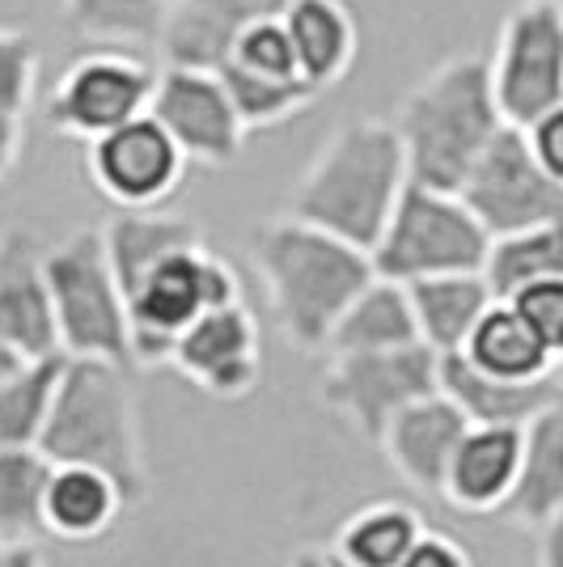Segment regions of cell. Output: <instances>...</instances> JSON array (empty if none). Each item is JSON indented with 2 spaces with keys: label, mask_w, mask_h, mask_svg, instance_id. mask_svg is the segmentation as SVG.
I'll list each match as a JSON object with an SVG mask.
<instances>
[{
  "label": "cell",
  "mask_w": 563,
  "mask_h": 567,
  "mask_svg": "<svg viewBox=\"0 0 563 567\" xmlns=\"http://www.w3.org/2000/svg\"><path fill=\"white\" fill-rule=\"evenodd\" d=\"M250 259L284 343L306 355L327 348L335 318L373 280L369 250L297 216L263 220L250 234Z\"/></svg>",
  "instance_id": "6da1fadb"
},
{
  "label": "cell",
  "mask_w": 563,
  "mask_h": 567,
  "mask_svg": "<svg viewBox=\"0 0 563 567\" xmlns=\"http://www.w3.org/2000/svg\"><path fill=\"white\" fill-rule=\"evenodd\" d=\"M34 450L48 462H76L102 471L123 496V508H141L153 492L144 457L141 406L123 378V364L69 355L51 399L48 424Z\"/></svg>",
  "instance_id": "7a4b0ae2"
},
{
  "label": "cell",
  "mask_w": 563,
  "mask_h": 567,
  "mask_svg": "<svg viewBox=\"0 0 563 567\" xmlns=\"http://www.w3.org/2000/svg\"><path fill=\"white\" fill-rule=\"evenodd\" d=\"M399 132L390 118H344L297 178L288 216L369 250L407 187Z\"/></svg>",
  "instance_id": "3957f363"
},
{
  "label": "cell",
  "mask_w": 563,
  "mask_h": 567,
  "mask_svg": "<svg viewBox=\"0 0 563 567\" xmlns=\"http://www.w3.org/2000/svg\"><path fill=\"white\" fill-rule=\"evenodd\" d=\"M390 123L399 132L407 178L420 187L458 190L474 157L504 127L488 81V55L458 51L441 60L407 90Z\"/></svg>",
  "instance_id": "277c9868"
},
{
  "label": "cell",
  "mask_w": 563,
  "mask_h": 567,
  "mask_svg": "<svg viewBox=\"0 0 563 567\" xmlns=\"http://www.w3.org/2000/svg\"><path fill=\"white\" fill-rule=\"evenodd\" d=\"M55 348L64 355L132 364L127 352V309L123 292L102 250L98 229H76L43 250Z\"/></svg>",
  "instance_id": "5b68a950"
},
{
  "label": "cell",
  "mask_w": 563,
  "mask_h": 567,
  "mask_svg": "<svg viewBox=\"0 0 563 567\" xmlns=\"http://www.w3.org/2000/svg\"><path fill=\"white\" fill-rule=\"evenodd\" d=\"M234 301H242V276L234 271V262L212 255L204 241L165 255L123 297L132 364H141V369L165 364L174 339L187 331L204 309L234 306Z\"/></svg>",
  "instance_id": "8992f818"
},
{
  "label": "cell",
  "mask_w": 563,
  "mask_h": 567,
  "mask_svg": "<svg viewBox=\"0 0 563 567\" xmlns=\"http://www.w3.org/2000/svg\"><path fill=\"white\" fill-rule=\"evenodd\" d=\"M483 250H488V234L458 199V190L407 183L386 229L369 246V262H373V276L411 284L423 276L479 271Z\"/></svg>",
  "instance_id": "52a82bcc"
},
{
  "label": "cell",
  "mask_w": 563,
  "mask_h": 567,
  "mask_svg": "<svg viewBox=\"0 0 563 567\" xmlns=\"http://www.w3.org/2000/svg\"><path fill=\"white\" fill-rule=\"evenodd\" d=\"M495 111L525 127L563 106V9L560 0H521L504 18L488 55Z\"/></svg>",
  "instance_id": "ba28073f"
},
{
  "label": "cell",
  "mask_w": 563,
  "mask_h": 567,
  "mask_svg": "<svg viewBox=\"0 0 563 567\" xmlns=\"http://www.w3.org/2000/svg\"><path fill=\"white\" fill-rule=\"evenodd\" d=\"M437 390V352L423 343L390 348V352L330 355L318 381V402L335 411L356 436L373 441L407 402Z\"/></svg>",
  "instance_id": "9c48e42d"
},
{
  "label": "cell",
  "mask_w": 563,
  "mask_h": 567,
  "mask_svg": "<svg viewBox=\"0 0 563 567\" xmlns=\"http://www.w3.org/2000/svg\"><path fill=\"white\" fill-rule=\"evenodd\" d=\"M458 199L483 225V234H516L534 225H560L563 178L530 157L521 127H500L488 148L474 157L467 178L458 183Z\"/></svg>",
  "instance_id": "30bf717a"
},
{
  "label": "cell",
  "mask_w": 563,
  "mask_h": 567,
  "mask_svg": "<svg viewBox=\"0 0 563 567\" xmlns=\"http://www.w3.org/2000/svg\"><path fill=\"white\" fill-rule=\"evenodd\" d=\"M157 72L127 48H90L60 72L48 97L51 132L69 141H98L111 127L149 111Z\"/></svg>",
  "instance_id": "8fae6325"
},
{
  "label": "cell",
  "mask_w": 563,
  "mask_h": 567,
  "mask_svg": "<svg viewBox=\"0 0 563 567\" xmlns=\"http://www.w3.org/2000/svg\"><path fill=\"white\" fill-rule=\"evenodd\" d=\"M149 115L165 127V136L178 144L187 166L225 169L242 157L246 127L237 118L234 102L225 94L216 69H191V64H165L153 81Z\"/></svg>",
  "instance_id": "7c38bea8"
},
{
  "label": "cell",
  "mask_w": 563,
  "mask_h": 567,
  "mask_svg": "<svg viewBox=\"0 0 563 567\" xmlns=\"http://www.w3.org/2000/svg\"><path fill=\"white\" fill-rule=\"evenodd\" d=\"M85 169L115 208H162L187 174V157L165 136L157 118L136 115L90 141Z\"/></svg>",
  "instance_id": "4fadbf2b"
},
{
  "label": "cell",
  "mask_w": 563,
  "mask_h": 567,
  "mask_svg": "<svg viewBox=\"0 0 563 567\" xmlns=\"http://www.w3.org/2000/svg\"><path fill=\"white\" fill-rule=\"evenodd\" d=\"M191 385H199L212 399L237 402L258 390L263 352H258V322L246 301L204 309L187 331L174 339L165 355Z\"/></svg>",
  "instance_id": "5bb4252c"
},
{
  "label": "cell",
  "mask_w": 563,
  "mask_h": 567,
  "mask_svg": "<svg viewBox=\"0 0 563 567\" xmlns=\"http://www.w3.org/2000/svg\"><path fill=\"white\" fill-rule=\"evenodd\" d=\"M43 237L30 225L0 229V339L22 355L60 352L51 322Z\"/></svg>",
  "instance_id": "9a60e30c"
},
{
  "label": "cell",
  "mask_w": 563,
  "mask_h": 567,
  "mask_svg": "<svg viewBox=\"0 0 563 567\" xmlns=\"http://www.w3.org/2000/svg\"><path fill=\"white\" fill-rule=\"evenodd\" d=\"M462 432H467L462 411L441 390H432L423 399L407 402L399 415L381 427L377 445L386 453L390 471L399 474L407 487L441 496V478H446V466L462 441Z\"/></svg>",
  "instance_id": "2e32d148"
},
{
  "label": "cell",
  "mask_w": 563,
  "mask_h": 567,
  "mask_svg": "<svg viewBox=\"0 0 563 567\" xmlns=\"http://www.w3.org/2000/svg\"><path fill=\"white\" fill-rule=\"evenodd\" d=\"M492 517L530 534H542L546 525L563 520V402L539 411L521 427L513 487Z\"/></svg>",
  "instance_id": "e0dca14e"
},
{
  "label": "cell",
  "mask_w": 563,
  "mask_h": 567,
  "mask_svg": "<svg viewBox=\"0 0 563 567\" xmlns=\"http://www.w3.org/2000/svg\"><path fill=\"white\" fill-rule=\"evenodd\" d=\"M521 457V427L467 424L441 478V499L470 517H492L509 496Z\"/></svg>",
  "instance_id": "ac0fdd59"
},
{
  "label": "cell",
  "mask_w": 563,
  "mask_h": 567,
  "mask_svg": "<svg viewBox=\"0 0 563 567\" xmlns=\"http://www.w3.org/2000/svg\"><path fill=\"white\" fill-rule=\"evenodd\" d=\"M437 390L446 394L467 424H504V427H525L539 411L563 402L560 378H539V381H504L479 373L467 364L458 352L437 355Z\"/></svg>",
  "instance_id": "d6986e66"
},
{
  "label": "cell",
  "mask_w": 563,
  "mask_h": 567,
  "mask_svg": "<svg viewBox=\"0 0 563 567\" xmlns=\"http://www.w3.org/2000/svg\"><path fill=\"white\" fill-rule=\"evenodd\" d=\"M288 0H174L157 39L165 64L216 69L246 25L280 18Z\"/></svg>",
  "instance_id": "ffe728a7"
},
{
  "label": "cell",
  "mask_w": 563,
  "mask_h": 567,
  "mask_svg": "<svg viewBox=\"0 0 563 567\" xmlns=\"http://www.w3.org/2000/svg\"><path fill=\"white\" fill-rule=\"evenodd\" d=\"M280 25L297 72L314 94H327L352 72L360 30L344 0H288L280 9Z\"/></svg>",
  "instance_id": "44dd1931"
},
{
  "label": "cell",
  "mask_w": 563,
  "mask_h": 567,
  "mask_svg": "<svg viewBox=\"0 0 563 567\" xmlns=\"http://www.w3.org/2000/svg\"><path fill=\"white\" fill-rule=\"evenodd\" d=\"M123 496L119 487L94 466L76 462H48V483H43V529L64 543H94L115 529L123 517Z\"/></svg>",
  "instance_id": "7402d4cb"
},
{
  "label": "cell",
  "mask_w": 563,
  "mask_h": 567,
  "mask_svg": "<svg viewBox=\"0 0 563 567\" xmlns=\"http://www.w3.org/2000/svg\"><path fill=\"white\" fill-rule=\"evenodd\" d=\"M98 234H102V250H106V262L115 271L123 297H127V288L141 280L153 262H162L165 255L204 241L199 220L178 213H162V208H119Z\"/></svg>",
  "instance_id": "603a6c76"
},
{
  "label": "cell",
  "mask_w": 563,
  "mask_h": 567,
  "mask_svg": "<svg viewBox=\"0 0 563 567\" xmlns=\"http://www.w3.org/2000/svg\"><path fill=\"white\" fill-rule=\"evenodd\" d=\"M458 355L474 364L479 373L504 381H539L560 369V352L546 348L509 301H492L479 313V322L470 327Z\"/></svg>",
  "instance_id": "cb8c5ba5"
},
{
  "label": "cell",
  "mask_w": 563,
  "mask_h": 567,
  "mask_svg": "<svg viewBox=\"0 0 563 567\" xmlns=\"http://www.w3.org/2000/svg\"><path fill=\"white\" fill-rule=\"evenodd\" d=\"M420 343L416 331V313L407 301V288L386 276H373L344 306L327 334V355H348V352H390V348H407Z\"/></svg>",
  "instance_id": "d4e9b609"
},
{
  "label": "cell",
  "mask_w": 563,
  "mask_h": 567,
  "mask_svg": "<svg viewBox=\"0 0 563 567\" xmlns=\"http://www.w3.org/2000/svg\"><path fill=\"white\" fill-rule=\"evenodd\" d=\"M402 288H407V301H411V313H416L420 343L432 348L437 355L458 352L467 343L470 327L479 322V313L495 301L479 271L423 276V280H411Z\"/></svg>",
  "instance_id": "484cf974"
},
{
  "label": "cell",
  "mask_w": 563,
  "mask_h": 567,
  "mask_svg": "<svg viewBox=\"0 0 563 567\" xmlns=\"http://www.w3.org/2000/svg\"><path fill=\"white\" fill-rule=\"evenodd\" d=\"M423 534V517L407 499H373L344 517L330 559L348 567H395Z\"/></svg>",
  "instance_id": "4316f807"
},
{
  "label": "cell",
  "mask_w": 563,
  "mask_h": 567,
  "mask_svg": "<svg viewBox=\"0 0 563 567\" xmlns=\"http://www.w3.org/2000/svg\"><path fill=\"white\" fill-rule=\"evenodd\" d=\"M64 352L25 355L18 369L0 378V445L9 450H34L39 432L48 424L51 399L64 373Z\"/></svg>",
  "instance_id": "83f0119b"
},
{
  "label": "cell",
  "mask_w": 563,
  "mask_h": 567,
  "mask_svg": "<svg viewBox=\"0 0 563 567\" xmlns=\"http://www.w3.org/2000/svg\"><path fill=\"white\" fill-rule=\"evenodd\" d=\"M64 25L94 48H157L174 0H64Z\"/></svg>",
  "instance_id": "f1b7e54d"
},
{
  "label": "cell",
  "mask_w": 563,
  "mask_h": 567,
  "mask_svg": "<svg viewBox=\"0 0 563 567\" xmlns=\"http://www.w3.org/2000/svg\"><path fill=\"white\" fill-rule=\"evenodd\" d=\"M479 276L495 301H509L525 284L563 276V237L560 225H534L516 234L488 237V250L479 262Z\"/></svg>",
  "instance_id": "f546056e"
},
{
  "label": "cell",
  "mask_w": 563,
  "mask_h": 567,
  "mask_svg": "<svg viewBox=\"0 0 563 567\" xmlns=\"http://www.w3.org/2000/svg\"><path fill=\"white\" fill-rule=\"evenodd\" d=\"M48 457L39 450L0 445V543H39L43 529Z\"/></svg>",
  "instance_id": "4dcf8cb0"
},
{
  "label": "cell",
  "mask_w": 563,
  "mask_h": 567,
  "mask_svg": "<svg viewBox=\"0 0 563 567\" xmlns=\"http://www.w3.org/2000/svg\"><path fill=\"white\" fill-rule=\"evenodd\" d=\"M225 94L234 102L237 118L246 132H267V127H280L288 118L306 115L309 106L323 94H314L306 81H272V76H255V72H242L221 64L216 69Z\"/></svg>",
  "instance_id": "1f68e13d"
},
{
  "label": "cell",
  "mask_w": 563,
  "mask_h": 567,
  "mask_svg": "<svg viewBox=\"0 0 563 567\" xmlns=\"http://www.w3.org/2000/svg\"><path fill=\"white\" fill-rule=\"evenodd\" d=\"M221 64L242 69V72H255V76H272V81H301L280 18H263V22L246 25V30L234 39V48L225 51ZM221 64H216V69H221Z\"/></svg>",
  "instance_id": "d6a6232c"
},
{
  "label": "cell",
  "mask_w": 563,
  "mask_h": 567,
  "mask_svg": "<svg viewBox=\"0 0 563 567\" xmlns=\"http://www.w3.org/2000/svg\"><path fill=\"white\" fill-rule=\"evenodd\" d=\"M39 90V43L25 30L0 25V115L25 118Z\"/></svg>",
  "instance_id": "836d02e7"
},
{
  "label": "cell",
  "mask_w": 563,
  "mask_h": 567,
  "mask_svg": "<svg viewBox=\"0 0 563 567\" xmlns=\"http://www.w3.org/2000/svg\"><path fill=\"white\" fill-rule=\"evenodd\" d=\"M509 306L521 313V322L539 334L546 348L563 352V276L525 284L521 292L509 297Z\"/></svg>",
  "instance_id": "e575fe53"
},
{
  "label": "cell",
  "mask_w": 563,
  "mask_h": 567,
  "mask_svg": "<svg viewBox=\"0 0 563 567\" xmlns=\"http://www.w3.org/2000/svg\"><path fill=\"white\" fill-rule=\"evenodd\" d=\"M521 136H525L530 157H534L546 174L563 178V106L560 111L539 115L534 123H525V127H521Z\"/></svg>",
  "instance_id": "d590c367"
},
{
  "label": "cell",
  "mask_w": 563,
  "mask_h": 567,
  "mask_svg": "<svg viewBox=\"0 0 563 567\" xmlns=\"http://www.w3.org/2000/svg\"><path fill=\"white\" fill-rule=\"evenodd\" d=\"M395 567H474V564H470V550L462 543L423 529L420 538L411 543V550H407Z\"/></svg>",
  "instance_id": "8d00e7d4"
},
{
  "label": "cell",
  "mask_w": 563,
  "mask_h": 567,
  "mask_svg": "<svg viewBox=\"0 0 563 567\" xmlns=\"http://www.w3.org/2000/svg\"><path fill=\"white\" fill-rule=\"evenodd\" d=\"M25 144V123L18 115H0V183L13 174Z\"/></svg>",
  "instance_id": "74e56055"
},
{
  "label": "cell",
  "mask_w": 563,
  "mask_h": 567,
  "mask_svg": "<svg viewBox=\"0 0 563 567\" xmlns=\"http://www.w3.org/2000/svg\"><path fill=\"white\" fill-rule=\"evenodd\" d=\"M0 567H51L39 543H0Z\"/></svg>",
  "instance_id": "f35d334b"
},
{
  "label": "cell",
  "mask_w": 563,
  "mask_h": 567,
  "mask_svg": "<svg viewBox=\"0 0 563 567\" xmlns=\"http://www.w3.org/2000/svg\"><path fill=\"white\" fill-rule=\"evenodd\" d=\"M539 538H542L539 567H560V538H563V520H555V525H546V529H542Z\"/></svg>",
  "instance_id": "ab89813d"
},
{
  "label": "cell",
  "mask_w": 563,
  "mask_h": 567,
  "mask_svg": "<svg viewBox=\"0 0 563 567\" xmlns=\"http://www.w3.org/2000/svg\"><path fill=\"white\" fill-rule=\"evenodd\" d=\"M284 567H327V555L323 550H297Z\"/></svg>",
  "instance_id": "60d3db41"
},
{
  "label": "cell",
  "mask_w": 563,
  "mask_h": 567,
  "mask_svg": "<svg viewBox=\"0 0 563 567\" xmlns=\"http://www.w3.org/2000/svg\"><path fill=\"white\" fill-rule=\"evenodd\" d=\"M25 355L18 352V348H9V343H4V339H0V378H4V373H9V369H18V364H22Z\"/></svg>",
  "instance_id": "b9f144b4"
},
{
  "label": "cell",
  "mask_w": 563,
  "mask_h": 567,
  "mask_svg": "<svg viewBox=\"0 0 563 567\" xmlns=\"http://www.w3.org/2000/svg\"><path fill=\"white\" fill-rule=\"evenodd\" d=\"M327 567H348V564H339V559H330V550H327Z\"/></svg>",
  "instance_id": "7bdbcfd3"
}]
</instances>
